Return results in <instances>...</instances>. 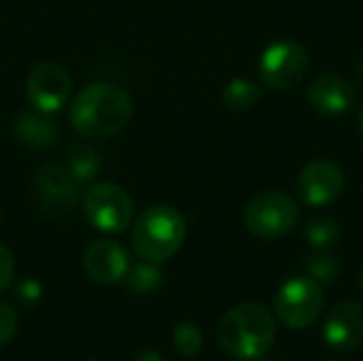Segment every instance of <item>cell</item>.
<instances>
[{"label":"cell","mask_w":363,"mask_h":361,"mask_svg":"<svg viewBox=\"0 0 363 361\" xmlns=\"http://www.w3.org/2000/svg\"><path fill=\"white\" fill-rule=\"evenodd\" d=\"M132 98L117 85L91 83L70 102V123L83 138H111L132 119Z\"/></svg>","instance_id":"obj_1"},{"label":"cell","mask_w":363,"mask_h":361,"mask_svg":"<svg viewBox=\"0 0 363 361\" xmlns=\"http://www.w3.org/2000/svg\"><path fill=\"white\" fill-rule=\"evenodd\" d=\"M277 338V323L270 311L255 302L230 309L217 323V340L221 349L236 360L264 357Z\"/></svg>","instance_id":"obj_2"},{"label":"cell","mask_w":363,"mask_h":361,"mask_svg":"<svg viewBox=\"0 0 363 361\" xmlns=\"http://www.w3.org/2000/svg\"><path fill=\"white\" fill-rule=\"evenodd\" d=\"M187 236L183 215L168 204L145 209L132 228V247L147 262H164L172 257Z\"/></svg>","instance_id":"obj_3"},{"label":"cell","mask_w":363,"mask_h":361,"mask_svg":"<svg viewBox=\"0 0 363 361\" xmlns=\"http://www.w3.org/2000/svg\"><path fill=\"white\" fill-rule=\"evenodd\" d=\"M300 219L298 202L285 191L268 189L257 194L245 209V228L262 240L287 236Z\"/></svg>","instance_id":"obj_4"},{"label":"cell","mask_w":363,"mask_h":361,"mask_svg":"<svg viewBox=\"0 0 363 361\" xmlns=\"http://www.w3.org/2000/svg\"><path fill=\"white\" fill-rule=\"evenodd\" d=\"M325 296L321 285L306 277L287 279L274 298V315L289 330L311 328L323 313Z\"/></svg>","instance_id":"obj_5"},{"label":"cell","mask_w":363,"mask_h":361,"mask_svg":"<svg viewBox=\"0 0 363 361\" xmlns=\"http://www.w3.org/2000/svg\"><path fill=\"white\" fill-rule=\"evenodd\" d=\"M311 57L304 45L291 38H281L268 45L259 57V77L270 89H291L308 72Z\"/></svg>","instance_id":"obj_6"},{"label":"cell","mask_w":363,"mask_h":361,"mask_svg":"<svg viewBox=\"0 0 363 361\" xmlns=\"http://www.w3.org/2000/svg\"><path fill=\"white\" fill-rule=\"evenodd\" d=\"M83 213L87 221L102 232H123L134 217L130 194L115 183H96L83 196Z\"/></svg>","instance_id":"obj_7"},{"label":"cell","mask_w":363,"mask_h":361,"mask_svg":"<svg viewBox=\"0 0 363 361\" xmlns=\"http://www.w3.org/2000/svg\"><path fill=\"white\" fill-rule=\"evenodd\" d=\"M26 91L34 111L51 115L68 102L72 91V79L62 64L38 62L28 74Z\"/></svg>","instance_id":"obj_8"},{"label":"cell","mask_w":363,"mask_h":361,"mask_svg":"<svg viewBox=\"0 0 363 361\" xmlns=\"http://www.w3.org/2000/svg\"><path fill=\"white\" fill-rule=\"evenodd\" d=\"M34 196L38 200L40 211L57 217L68 213L77 204L81 196V183L68 172L66 164L51 162L36 172Z\"/></svg>","instance_id":"obj_9"},{"label":"cell","mask_w":363,"mask_h":361,"mask_svg":"<svg viewBox=\"0 0 363 361\" xmlns=\"http://www.w3.org/2000/svg\"><path fill=\"white\" fill-rule=\"evenodd\" d=\"M296 187L302 202L321 209L340 198L345 189V172L330 160H315L302 168Z\"/></svg>","instance_id":"obj_10"},{"label":"cell","mask_w":363,"mask_h":361,"mask_svg":"<svg viewBox=\"0 0 363 361\" xmlns=\"http://www.w3.org/2000/svg\"><path fill=\"white\" fill-rule=\"evenodd\" d=\"M323 338L334 351H355L363 343V304L345 300L332 306L323 323Z\"/></svg>","instance_id":"obj_11"},{"label":"cell","mask_w":363,"mask_h":361,"mask_svg":"<svg viewBox=\"0 0 363 361\" xmlns=\"http://www.w3.org/2000/svg\"><path fill=\"white\" fill-rule=\"evenodd\" d=\"M83 268L87 277L102 285L123 281L130 270L128 251L115 240H96L83 253Z\"/></svg>","instance_id":"obj_12"},{"label":"cell","mask_w":363,"mask_h":361,"mask_svg":"<svg viewBox=\"0 0 363 361\" xmlns=\"http://www.w3.org/2000/svg\"><path fill=\"white\" fill-rule=\"evenodd\" d=\"M308 104L328 117L347 113L355 102V87L338 72H321L308 87Z\"/></svg>","instance_id":"obj_13"},{"label":"cell","mask_w":363,"mask_h":361,"mask_svg":"<svg viewBox=\"0 0 363 361\" xmlns=\"http://www.w3.org/2000/svg\"><path fill=\"white\" fill-rule=\"evenodd\" d=\"M11 132L15 140L28 149H49L57 140V126L55 121L40 111H23L13 117L11 121Z\"/></svg>","instance_id":"obj_14"},{"label":"cell","mask_w":363,"mask_h":361,"mask_svg":"<svg viewBox=\"0 0 363 361\" xmlns=\"http://www.w3.org/2000/svg\"><path fill=\"white\" fill-rule=\"evenodd\" d=\"M259 100H262V87L255 81L242 77L232 79L221 91V102L230 111H238V113L253 109Z\"/></svg>","instance_id":"obj_15"},{"label":"cell","mask_w":363,"mask_h":361,"mask_svg":"<svg viewBox=\"0 0 363 361\" xmlns=\"http://www.w3.org/2000/svg\"><path fill=\"white\" fill-rule=\"evenodd\" d=\"M304 238L315 251H332L340 245L342 230L336 219L332 217H317L311 219L304 228Z\"/></svg>","instance_id":"obj_16"},{"label":"cell","mask_w":363,"mask_h":361,"mask_svg":"<svg viewBox=\"0 0 363 361\" xmlns=\"http://www.w3.org/2000/svg\"><path fill=\"white\" fill-rule=\"evenodd\" d=\"M102 166V160L98 155V151L85 143H79L70 149L68 160H66V168L68 172L79 181V183H89L98 170Z\"/></svg>","instance_id":"obj_17"},{"label":"cell","mask_w":363,"mask_h":361,"mask_svg":"<svg viewBox=\"0 0 363 361\" xmlns=\"http://www.w3.org/2000/svg\"><path fill=\"white\" fill-rule=\"evenodd\" d=\"M123 281H125V287L130 291H134V294H151V291H155L162 285L164 274H162V270L157 268L155 262L143 260V262L130 266V270L123 277Z\"/></svg>","instance_id":"obj_18"},{"label":"cell","mask_w":363,"mask_h":361,"mask_svg":"<svg viewBox=\"0 0 363 361\" xmlns=\"http://www.w3.org/2000/svg\"><path fill=\"white\" fill-rule=\"evenodd\" d=\"M342 264L332 251H315L306 260V272L319 285H332L340 277Z\"/></svg>","instance_id":"obj_19"},{"label":"cell","mask_w":363,"mask_h":361,"mask_svg":"<svg viewBox=\"0 0 363 361\" xmlns=\"http://www.w3.org/2000/svg\"><path fill=\"white\" fill-rule=\"evenodd\" d=\"M172 343H174V349L183 357H196L202 351L204 336H202V330L196 323L181 321V323H177V328L172 332Z\"/></svg>","instance_id":"obj_20"},{"label":"cell","mask_w":363,"mask_h":361,"mask_svg":"<svg viewBox=\"0 0 363 361\" xmlns=\"http://www.w3.org/2000/svg\"><path fill=\"white\" fill-rule=\"evenodd\" d=\"M17 328H19V321H17L15 311L0 302V347L9 345L15 338Z\"/></svg>","instance_id":"obj_21"},{"label":"cell","mask_w":363,"mask_h":361,"mask_svg":"<svg viewBox=\"0 0 363 361\" xmlns=\"http://www.w3.org/2000/svg\"><path fill=\"white\" fill-rule=\"evenodd\" d=\"M15 274V257L6 245L0 243V294L9 289Z\"/></svg>","instance_id":"obj_22"},{"label":"cell","mask_w":363,"mask_h":361,"mask_svg":"<svg viewBox=\"0 0 363 361\" xmlns=\"http://www.w3.org/2000/svg\"><path fill=\"white\" fill-rule=\"evenodd\" d=\"M17 298L26 304V306H32L36 304L40 298H43V289H40V283L38 281H32V279H26L17 285Z\"/></svg>","instance_id":"obj_23"},{"label":"cell","mask_w":363,"mask_h":361,"mask_svg":"<svg viewBox=\"0 0 363 361\" xmlns=\"http://www.w3.org/2000/svg\"><path fill=\"white\" fill-rule=\"evenodd\" d=\"M132 361H164L162 355L157 353V349H143Z\"/></svg>","instance_id":"obj_24"},{"label":"cell","mask_w":363,"mask_h":361,"mask_svg":"<svg viewBox=\"0 0 363 361\" xmlns=\"http://www.w3.org/2000/svg\"><path fill=\"white\" fill-rule=\"evenodd\" d=\"M359 130H362V134H363V106H362V111H359Z\"/></svg>","instance_id":"obj_25"},{"label":"cell","mask_w":363,"mask_h":361,"mask_svg":"<svg viewBox=\"0 0 363 361\" xmlns=\"http://www.w3.org/2000/svg\"><path fill=\"white\" fill-rule=\"evenodd\" d=\"M359 287H362V291H363V270L359 272Z\"/></svg>","instance_id":"obj_26"},{"label":"cell","mask_w":363,"mask_h":361,"mask_svg":"<svg viewBox=\"0 0 363 361\" xmlns=\"http://www.w3.org/2000/svg\"><path fill=\"white\" fill-rule=\"evenodd\" d=\"M323 361H336V360H323Z\"/></svg>","instance_id":"obj_27"},{"label":"cell","mask_w":363,"mask_h":361,"mask_svg":"<svg viewBox=\"0 0 363 361\" xmlns=\"http://www.w3.org/2000/svg\"><path fill=\"white\" fill-rule=\"evenodd\" d=\"M89 361H98V360H89Z\"/></svg>","instance_id":"obj_28"},{"label":"cell","mask_w":363,"mask_h":361,"mask_svg":"<svg viewBox=\"0 0 363 361\" xmlns=\"http://www.w3.org/2000/svg\"><path fill=\"white\" fill-rule=\"evenodd\" d=\"M0 217H2V213H0Z\"/></svg>","instance_id":"obj_29"}]
</instances>
